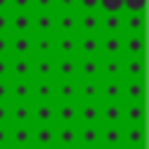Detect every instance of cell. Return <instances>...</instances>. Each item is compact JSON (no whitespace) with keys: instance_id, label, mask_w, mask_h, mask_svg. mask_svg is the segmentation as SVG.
I'll use <instances>...</instances> for the list:
<instances>
[{"instance_id":"cell-41","label":"cell","mask_w":149,"mask_h":149,"mask_svg":"<svg viewBox=\"0 0 149 149\" xmlns=\"http://www.w3.org/2000/svg\"><path fill=\"white\" fill-rule=\"evenodd\" d=\"M33 12H56V0H33Z\"/></svg>"},{"instance_id":"cell-48","label":"cell","mask_w":149,"mask_h":149,"mask_svg":"<svg viewBox=\"0 0 149 149\" xmlns=\"http://www.w3.org/2000/svg\"><path fill=\"white\" fill-rule=\"evenodd\" d=\"M0 12H9V0H0Z\"/></svg>"},{"instance_id":"cell-29","label":"cell","mask_w":149,"mask_h":149,"mask_svg":"<svg viewBox=\"0 0 149 149\" xmlns=\"http://www.w3.org/2000/svg\"><path fill=\"white\" fill-rule=\"evenodd\" d=\"M123 102H144V79H123Z\"/></svg>"},{"instance_id":"cell-49","label":"cell","mask_w":149,"mask_h":149,"mask_svg":"<svg viewBox=\"0 0 149 149\" xmlns=\"http://www.w3.org/2000/svg\"><path fill=\"white\" fill-rule=\"evenodd\" d=\"M79 149H91V147H79Z\"/></svg>"},{"instance_id":"cell-40","label":"cell","mask_w":149,"mask_h":149,"mask_svg":"<svg viewBox=\"0 0 149 149\" xmlns=\"http://www.w3.org/2000/svg\"><path fill=\"white\" fill-rule=\"evenodd\" d=\"M9 12H33V0H9Z\"/></svg>"},{"instance_id":"cell-5","label":"cell","mask_w":149,"mask_h":149,"mask_svg":"<svg viewBox=\"0 0 149 149\" xmlns=\"http://www.w3.org/2000/svg\"><path fill=\"white\" fill-rule=\"evenodd\" d=\"M33 102H56V79H33Z\"/></svg>"},{"instance_id":"cell-23","label":"cell","mask_w":149,"mask_h":149,"mask_svg":"<svg viewBox=\"0 0 149 149\" xmlns=\"http://www.w3.org/2000/svg\"><path fill=\"white\" fill-rule=\"evenodd\" d=\"M144 126H123V149H144Z\"/></svg>"},{"instance_id":"cell-30","label":"cell","mask_w":149,"mask_h":149,"mask_svg":"<svg viewBox=\"0 0 149 149\" xmlns=\"http://www.w3.org/2000/svg\"><path fill=\"white\" fill-rule=\"evenodd\" d=\"M123 126H144V102H123Z\"/></svg>"},{"instance_id":"cell-10","label":"cell","mask_w":149,"mask_h":149,"mask_svg":"<svg viewBox=\"0 0 149 149\" xmlns=\"http://www.w3.org/2000/svg\"><path fill=\"white\" fill-rule=\"evenodd\" d=\"M100 126H123V102H100Z\"/></svg>"},{"instance_id":"cell-16","label":"cell","mask_w":149,"mask_h":149,"mask_svg":"<svg viewBox=\"0 0 149 149\" xmlns=\"http://www.w3.org/2000/svg\"><path fill=\"white\" fill-rule=\"evenodd\" d=\"M100 149V126H77V149Z\"/></svg>"},{"instance_id":"cell-3","label":"cell","mask_w":149,"mask_h":149,"mask_svg":"<svg viewBox=\"0 0 149 149\" xmlns=\"http://www.w3.org/2000/svg\"><path fill=\"white\" fill-rule=\"evenodd\" d=\"M54 79H77V56H54Z\"/></svg>"},{"instance_id":"cell-9","label":"cell","mask_w":149,"mask_h":149,"mask_svg":"<svg viewBox=\"0 0 149 149\" xmlns=\"http://www.w3.org/2000/svg\"><path fill=\"white\" fill-rule=\"evenodd\" d=\"M77 126H100V102H77Z\"/></svg>"},{"instance_id":"cell-22","label":"cell","mask_w":149,"mask_h":149,"mask_svg":"<svg viewBox=\"0 0 149 149\" xmlns=\"http://www.w3.org/2000/svg\"><path fill=\"white\" fill-rule=\"evenodd\" d=\"M54 149H77V126H56Z\"/></svg>"},{"instance_id":"cell-38","label":"cell","mask_w":149,"mask_h":149,"mask_svg":"<svg viewBox=\"0 0 149 149\" xmlns=\"http://www.w3.org/2000/svg\"><path fill=\"white\" fill-rule=\"evenodd\" d=\"M12 102V79H0V105Z\"/></svg>"},{"instance_id":"cell-13","label":"cell","mask_w":149,"mask_h":149,"mask_svg":"<svg viewBox=\"0 0 149 149\" xmlns=\"http://www.w3.org/2000/svg\"><path fill=\"white\" fill-rule=\"evenodd\" d=\"M56 102H33V126H54Z\"/></svg>"},{"instance_id":"cell-8","label":"cell","mask_w":149,"mask_h":149,"mask_svg":"<svg viewBox=\"0 0 149 149\" xmlns=\"http://www.w3.org/2000/svg\"><path fill=\"white\" fill-rule=\"evenodd\" d=\"M9 126H33V102H9Z\"/></svg>"},{"instance_id":"cell-37","label":"cell","mask_w":149,"mask_h":149,"mask_svg":"<svg viewBox=\"0 0 149 149\" xmlns=\"http://www.w3.org/2000/svg\"><path fill=\"white\" fill-rule=\"evenodd\" d=\"M123 14H144V0H123Z\"/></svg>"},{"instance_id":"cell-12","label":"cell","mask_w":149,"mask_h":149,"mask_svg":"<svg viewBox=\"0 0 149 149\" xmlns=\"http://www.w3.org/2000/svg\"><path fill=\"white\" fill-rule=\"evenodd\" d=\"M12 35H33V12H9Z\"/></svg>"},{"instance_id":"cell-19","label":"cell","mask_w":149,"mask_h":149,"mask_svg":"<svg viewBox=\"0 0 149 149\" xmlns=\"http://www.w3.org/2000/svg\"><path fill=\"white\" fill-rule=\"evenodd\" d=\"M144 35H123V58H144Z\"/></svg>"},{"instance_id":"cell-50","label":"cell","mask_w":149,"mask_h":149,"mask_svg":"<svg viewBox=\"0 0 149 149\" xmlns=\"http://www.w3.org/2000/svg\"><path fill=\"white\" fill-rule=\"evenodd\" d=\"M35 149H44V147H35Z\"/></svg>"},{"instance_id":"cell-4","label":"cell","mask_w":149,"mask_h":149,"mask_svg":"<svg viewBox=\"0 0 149 149\" xmlns=\"http://www.w3.org/2000/svg\"><path fill=\"white\" fill-rule=\"evenodd\" d=\"M77 79H100V56H77Z\"/></svg>"},{"instance_id":"cell-27","label":"cell","mask_w":149,"mask_h":149,"mask_svg":"<svg viewBox=\"0 0 149 149\" xmlns=\"http://www.w3.org/2000/svg\"><path fill=\"white\" fill-rule=\"evenodd\" d=\"M12 102H33V79H12Z\"/></svg>"},{"instance_id":"cell-14","label":"cell","mask_w":149,"mask_h":149,"mask_svg":"<svg viewBox=\"0 0 149 149\" xmlns=\"http://www.w3.org/2000/svg\"><path fill=\"white\" fill-rule=\"evenodd\" d=\"M56 12H33V35H54Z\"/></svg>"},{"instance_id":"cell-2","label":"cell","mask_w":149,"mask_h":149,"mask_svg":"<svg viewBox=\"0 0 149 149\" xmlns=\"http://www.w3.org/2000/svg\"><path fill=\"white\" fill-rule=\"evenodd\" d=\"M100 58H123V35H100Z\"/></svg>"},{"instance_id":"cell-26","label":"cell","mask_w":149,"mask_h":149,"mask_svg":"<svg viewBox=\"0 0 149 149\" xmlns=\"http://www.w3.org/2000/svg\"><path fill=\"white\" fill-rule=\"evenodd\" d=\"M100 79H123V58H100Z\"/></svg>"},{"instance_id":"cell-28","label":"cell","mask_w":149,"mask_h":149,"mask_svg":"<svg viewBox=\"0 0 149 149\" xmlns=\"http://www.w3.org/2000/svg\"><path fill=\"white\" fill-rule=\"evenodd\" d=\"M56 102H77V79H56Z\"/></svg>"},{"instance_id":"cell-31","label":"cell","mask_w":149,"mask_h":149,"mask_svg":"<svg viewBox=\"0 0 149 149\" xmlns=\"http://www.w3.org/2000/svg\"><path fill=\"white\" fill-rule=\"evenodd\" d=\"M56 56H77V35H54Z\"/></svg>"},{"instance_id":"cell-43","label":"cell","mask_w":149,"mask_h":149,"mask_svg":"<svg viewBox=\"0 0 149 149\" xmlns=\"http://www.w3.org/2000/svg\"><path fill=\"white\" fill-rule=\"evenodd\" d=\"M12 147V126H0V149Z\"/></svg>"},{"instance_id":"cell-34","label":"cell","mask_w":149,"mask_h":149,"mask_svg":"<svg viewBox=\"0 0 149 149\" xmlns=\"http://www.w3.org/2000/svg\"><path fill=\"white\" fill-rule=\"evenodd\" d=\"M33 79H54V58H33Z\"/></svg>"},{"instance_id":"cell-21","label":"cell","mask_w":149,"mask_h":149,"mask_svg":"<svg viewBox=\"0 0 149 149\" xmlns=\"http://www.w3.org/2000/svg\"><path fill=\"white\" fill-rule=\"evenodd\" d=\"M9 149H33V126H12Z\"/></svg>"},{"instance_id":"cell-15","label":"cell","mask_w":149,"mask_h":149,"mask_svg":"<svg viewBox=\"0 0 149 149\" xmlns=\"http://www.w3.org/2000/svg\"><path fill=\"white\" fill-rule=\"evenodd\" d=\"M35 147L54 149L56 147V126H33V149Z\"/></svg>"},{"instance_id":"cell-17","label":"cell","mask_w":149,"mask_h":149,"mask_svg":"<svg viewBox=\"0 0 149 149\" xmlns=\"http://www.w3.org/2000/svg\"><path fill=\"white\" fill-rule=\"evenodd\" d=\"M54 35H77V12H56Z\"/></svg>"},{"instance_id":"cell-33","label":"cell","mask_w":149,"mask_h":149,"mask_svg":"<svg viewBox=\"0 0 149 149\" xmlns=\"http://www.w3.org/2000/svg\"><path fill=\"white\" fill-rule=\"evenodd\" d=\"M123 35H144V14H123Z\"/></svg>"},{"instance_id":"cell-11","label":"cell","mask_w":149,"mask_h":149,"mask_svg":"<svg viewBox=\"0 0 149 149\" xmlns=\"http://www.w3.org/2000/svg\"><path fill=\"white\" fill-rule=\"evenodd\" d=\"M100 149H123V126H100Z\"/></svg>"},{"instance_id":"cell-47","label":"cell","mask_w":149,"mask_h":149,"mask_svg":"<svg viewBox=\"0 0 149 149\" xmlns=\"http://www.w3.org/2000/svg\"><path fill=\"white\" fill-rule=\"evenodd\" d=\"M0 126H9V105H0Z\"/></svg>"},{"instance_id":"cell-36","label":"cell","mask_w":149,"mask_h":149,"mask_svg":"<svg viewBox=\"0 0 149 149\" xmlns=\"http://www.w3.org/2000/svg\"><path fill=\"white\" fill-rule=\"evenodd\" d=\"M100 14H123V0H100Z\"/></svg>"},{"instance_id":"cell-6","label":"cell","mask_w":149,"mask_h":149,"mask_svg":"<svg viewBox=\"0 0 149 149\" xmlns=\"http://www.w3.org/2000/svg\"><path fill=\"white\" fill-rule=\"evenodd\" d=\"M77 102H100V79H77Z\"/></svg>"},{"instance_id":"cell-46","label":"cell","mask_w":149,"mask_h":149,"mask_svg":"<svg viewBox=\"0 0 149 149\" xmlns=\"http://www.w3.org/2000/svg\"><path fill=\"white\" fill-rule=\"evenodd\" d=\"M0 35H12L9 33V12H0Z\"/></svg>"},{"instance_id":"cell-32","label":"cell","mask_w":149,"mask_h":149,"mask_svg":"<svg viewBox=\"0 0 149 149\" xmlns=\"http://www.w3.org/2000/svg\"><path fill=\"white\" fill-rule=\"evenodd\" d=\"M12 79H33V58H12Z\"/></svg>"},{"instance_id":"cell-35","label":"cell","mask_w":149,"mask_h":149,"mask_svg":"<svg viewBox=\"0 0 149 149\" xmlns=\"http://www.w3.org/2000/svg\"><path fill=\"white\" fill-rule=\"evenodd\" d=\"M123 79H144V58H123Z\"/></svg>"},{"instance_id":"cell-25","label":"cell","mask_w":149,"mask_h":149,"mask_svg":"<svg viewBox=\"0 0 149 149\" xmlns=\"http://www.w3.org/2000/svg\"><path fill=\"white\" fill-rule=\"evenodd\" d=\"M77 56H100V35H77Z\"/></svg>"},{"instance_id":"cell-20","label":"cell","mask_w":149,"mask_h":149,"mask_svg":"<svg viewBox=\"0 0 149 149\" xmlns=\"http://www.w3.org/2000/svg\"><path fill=\"white\" fill-rule=\"evenodd\" d=\"M54 126H77V102H56Z\"/></svg>"},{"instance_id":"cell-18","label":"cell","mask_w":149,"mask_h":149,"mask_svg":"<svg viewBox=\"0 0 149 149\" xmlns=\"http://www.w3.org/2000/svg\"><path fill=\"white\" fill-rule=\"evenodd\" d=\"M12 58H33V35H12Z\"/></svg>"},{"instance_id":"cell-44","label":"cell","mask_w":149,"mask_h":149,"mask_svg":"<svg viewBox=\"0 0 149 149\" xmlns=\"http://www.w3.org/2000/svg\"><path fill=\"white\" fill-rule=\"evenodd\" d=\"M56 12H77V0H56Z\"/></svg>"},{"instance_id":"cell-7","label":"cell","mask_w":149,"mask_h":149,"mask_svg":"<svg viewBox=\"0 0 149 149\" xmlns=\"http://www.w3.org/2000/svg\"><path fill=\"white\" fill-rule=\"evenodd\" d=\"M100 102H123V79H100Z\"/></svg>"},{"instance_id":"cell-45","label":"cell","mask_w":149,"mask_h":149,"mask_svg":"<svg viewBox=\"0 0 149 149\" xmlns=\"http://www.w3.org/2000/svg\"><path fill=\"white\" fill-rule=\"evenodd\" d=\"M12 51V35H0V56H9Z\"/></svg>"},{"instance_id":"cell-42","label":"cell","mask_w":149,"mask_h":149,"mask_svg":"<svg viewBox=\"0 0 149 149\" xmlns=\"http://www.w3.org/2000/svg\"><path fill=\"white\" fill-rule=\"evenodd\" d=\"M0 79H12V58L0 56Z\"/></svg>"},{"instance_id":"cell-39","label":"cell","mask_w":149,"mask_h":149,"mask_svg":"<svg viewBox=\"0 0 149 149\" xmlns=\"http://www.w3.org/2000/svg\"><path fill=\"white\" fill-rule=\"evenodd\" d=\"M77 12H100V0H77Z\"/></svg>"},{"instance_id":"cell-24","label":"cell","mask_w":149,"mask_h":149,"mask_svg":"<svg viewBox=\"0 0 149 149\" xmlns=\"http://www.w3.org/2000/svg\"><path fill=\"white\" fill-rule=\"evenodd\" d=\"M100 35H123V14H100Z\"/></svg>"},{"instance_id":"cell-1","label":"cell","mask_w":149,"mask_h":149,"mask_svg":"<svg viewBox=\"0 0 149 149\" xmlns=\"http://www.w3.org/2000/svg\"><path fill=\"white\" fill-rule=\"evenodd\" d=\"M77 35H100V12H77Z\"/></svg>"}]
</instances>
